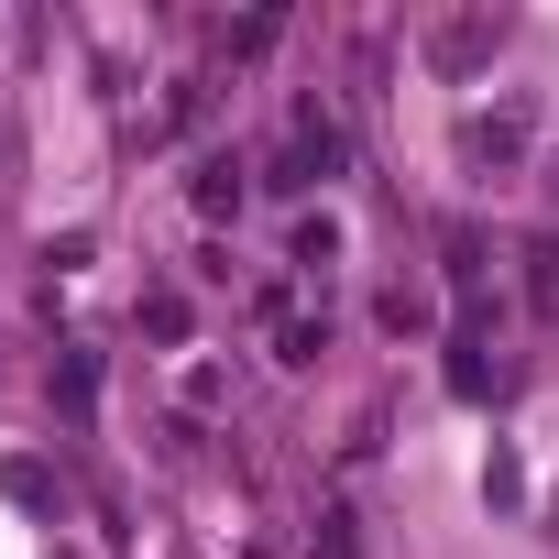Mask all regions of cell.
<instances>
[{
	"instance_id": "cell-1",
	"label": "cell",
	"mask_w": 559,
	"mask_h": 559,
	"mask_svg": "<svg viewBox=\"0 0 559 559\" xmlns=\"http://www.w3.org/2000/svg\"><path fill=\"white\" fill-rule=\"evenodd\" d=\"M341 154H352V132L308 99V110H297V132H286V165H274V187H319V176H341Z\"/></svg>"
},
{
	"instance_id": "cell-2",
	"label": "cell",
	"mask_w": 559,
	"mask_h": 559,
	"mask_svg": "<svg viewBox=\"0 0 559 559\" xmlns=\"http://www.w3.org/2000/svg\"><path fill=\"white\" fill-rule=\"evenodd\" d=\"M526 132H537V110H526V99H493V110L461 121V165H493V176H504V165L526 154Z\"/></svg>"
},
{
	"instance_id": "cell-3",
	"label": "cell",
	"mask_w": 559,
	"mask_h": 559,
	"mask_svg": "<svg viewBox=\"0 0 559 559\" xmlns=\"http://www.w3.org/2000/svg\"><path fill=\"white\" fill-rule=\"evenodd\" d=\"M493 45H504V12H461V23H439V34H428V67L472 78V67H483Z\"/></svg>"
},
{
	"instance_id": "cell-4",
	"label": "cell",
	"mask_w": 559,
	"mask_h": 559,
	"mask_svg": "<svg viewBox=\"0 0 559 559\" xmlns=\"http://www.w3.org/2000/svg\"><path fill=\"white\" fill-rule=\"evenodd\" d=\"M187 198H198L209 219H230V209H241V165H230V154H209V165L187 176Z\"/></svg>"
},
{
	"instance_id": "cell-5",
	"label": "cell",
	"mask_w": 559,
	"mask_h": 559,
	"mask_svg": "<svg viewBox=\"0 0 559 559\" xmlns=\"http://www.w3.org/2000/svg\"><path fill=\"white\" fill-rule=\"evenodd\" d=\"M526 297H537V319H559V230L526 252Z\"/></svg>"
},
{
	"instance_id": "cell-6",
	"label": "cell",
	"mask_w": 559,
	"mask_h": 559,
	"mask_svg": "<svg viewBox=\"0 0 559 559\" xmlns=\"http://www.w3.org/2000/svg\"><path fill=\"white\" fill-rule=\"evenodd\" d=\"M330 352V319H286V330H274V362H319Z\"/></svg>"
},
{
	"instance_id": "cell-7",
	"label": "cell",
	"mask_w": 559,
	"mask_h": 559,
	"mask_svg": "<svg viewBox=\"0 0 559 559\" xmlns=\"http://www.w3.org/2000/svg\"><path fill=\"white\" fill-rule=\"evenodd\" d=\"M330 252H341V219H330V209L297 219V252H286V263H330Z\"/></svg>"
},
{
	"instance_id": "cell-8",
	"label": "cell",
	"mask_w": 559,
	"mask_h": 559,
	"mask_svg": "<svg viewBox=\"0 0 559 559\" xmlns=\"http://www.w3.org/2000/svg\"><path fill=\"white\" fill-rule=\"evenodd\" d=\"M56 395L88 417V395H99V362H88V352H67V362H56Z\"/></svg>"
},
{
	"instance_id": "cell-9",
	"label": "cell",
	"mask_w": 559,
	"mask_h": 559,
	"mask_svg": "<svg viewBox=\"0 0 559 559\" xmlns=\"http://www.w3.org/2000/svg\"><path fill=\"white\" fill-rule=\"evenodd\" d=\"M274 34H286V12H252V23H230V56H263Z\"/></svg>"
},
{
	"instance_id": "cell-10",
	"label": "cell",
	"mask_w": 559,
	"mask_h": 559,
	"mask_svg": "<svg viewBox=\"0 0 559 559\" xmlns=\"http://www.w3.org/2000/svg\"><path fill=\"white\" fill-rule=\"evenodd\" d=\"M308 559H352V515H319V548Z\"/></svg>"
},
{
	"instance_id": "cell-11",
	"label": "cell",
	"mask_w": 559,
	"mask_h": 559,
	"mask_svg": "<svg viewBox=\"0 0 559 559\" xmlns=\"http://www.w3.org/2000/svg\"><path fill=\"white\" fill-rule=\"evenodd\" d=\"M548 198H559V176H548Z\"/></svg>"
}]
</instances>
